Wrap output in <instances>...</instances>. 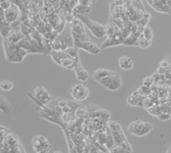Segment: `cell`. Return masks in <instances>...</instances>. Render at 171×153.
Listing matches in <instances>:
<instances>
[{
	"instance_id": "6da1fadb",
	"label": "cell",
	"mask_w": 171,
	"mask_h": 153,
	"mask_svg": "<svg viewBox=\"0 0 171 153\" xmlns=\"http://www.w3.org/2000/svg\"><path fill=\"white\" fill-rule=\"evenodd\" d=\"M74 16L80 19L83 24H85L88 27L90 31L96 37H103L106 36V25L92 21L87 15H74Z\"/></svg>"
},
{
	"instance_id": "7a4b0ae2",
	"label": "cell",
	"mask_w": 171,
	"mask_h": 153,
	"mask_svg": "<svg viewBox=\"0 0 171 153\" xmlns=\"http://www.w3.org/2000/svg\"><path fill=\"white\" fill-rule=\"evenodd\" d=\"M153 126L152 124L144 122L141 120H135L128 125V132L137 137H142L149 134L152 131Z\"/></svg>"
},
{
	"instance_id": "3957f363",
	"label": "cell",
	"mask_w": 171,
	"mask_h": 153,
	"mask_svg": "<svg viewBox=\"0 0 171 153\" xmlns=\"http://www.w3.org/2000/svg\"><path fill=\"white\" fill-rule=\"evenodd\" d=\"M99 82L103 87L107 88L108 90L116 91L121 87V85H122V78H121L120 74L115 72L114 74H111L107 77H104Z\"/></svg>"
},
{
	"instance_id": "277c9868",
	"label": "cell",
	"mask_w": 171,
	"mask_h": 153,
	"mask_svg": "<svg viewBox=\"0 0 171 153\" xmlns=\"http://www.w3.org/2000/svg\"><path fill=\"white\" fill-rule=\"evenodd\" d=\"M70 94L74 100L83 102L89 97L90 89L84 84H75L70 88Z\"/></svg>"
},
{
	"instance_id": "5b68a950",
	"label": "cell",
	"mask_w": 171,
	"mask_h": 153,
	"mask_svg": "<svg viewBox=\"0 0 171 153\" xmlns=\"http://www.w3.org/2000/svg\"><path fill=\"white\" fill-rule=\"evenodd\" d=\"M34 97H32L31 95L30 96L33 99L35 102H37L38 103H40V105H47L49 102H51V96L50 94H49V92L46 90V88L42 87V86H38V87L35 88L34 90Z\"/></svg>"
},
{
	"instance_id": "8992f818",
	"label": "cell",
	"mask_w": 171,
	"mask_h": 153,
	"mask_svg": "<svg viewBox=\"0 0 171 153\" xmlns=\"http://www.w3.org/2000/svg\"><path fill=\"white\" fill-rule=\"evenodd\" d=\"M74 46L77 48L83 49V50L89 52V53H91L93 55H97V54H99L101 52V49L98 47L96 43L93 42L90 37L86 39L85 41H83V42L77 43V44H74Z\"/></svg>"
},
{
	"instance_id": "52a82bcc",
	"label": "cell",
	"mask_w": 171,
	"mask_h": 153,
	"mask_svg": "<svg viewBox=\"0 0 171 153\" xmlns=\"http://www.w3.org/2000/svg\"><path fill=\"white\" fill-rule=\"evenodd\" d=\"M32 145H33L34 150L36 151V153L42 151V150L45 149H50L51 145L48 143V140L46 139L44 136L42 135H38V136H35L33 139H32Z\"/></svg>"
},
{
	"instance_id": "ba28073f",
	"label": "cell",
	"mask_w": 171,
	"mask_h": 153,
	"mask_svg": "<svg viewBox=\"0 0 171 153\" xmlns=\"http://www.w3.org/2000/svg\"><path fill=\"white\" fill-rule=\"evenodd\" d=\"M124 42V37L122 36V33L120 31H118V33L114 34L113 36L111 37H108V39L106 40L105 42L103 43V46L102 48L105 49L107 47H113V46H119L121 44H123Z\"/></svg>"
},
{
	"instance_id": "9c48e42d",
	"label": "cell",
	"mask_w": 171,
	"mask_h": 153,
	"mask_svg": "<svg viewBox=\"0 0 171 153\" xmlns=\"http://www.w3.org/2000/svg\"><path fill=\"white\" fill-rule=\"evenodd\" d=\"M21 14V10H19V7L17 6L16 4L12 3L11 7L9 9L5 10V19H6L7 22L9 24H12V22L17 21V17Z\"/></svg>"
},
{
	"instance_id": "30bf717a",
	"label": "cell",
	"mask_w": 171,
	"mask_h": 153,
	"mask_svg": "<svg viewBox=\"0 0 171 153\" xmlns=\"http://www.w3.org/2000/svg\"><path fill=\"white\" fill-rule=\"evenodd\" d=\"M25 37L26 36L22 33L21 28H12L10 31V34H8V37H6V39L10 43H12V44L17 45L25 39Z\"/></svg>"
},
{
	"instance_id": "8fae6325",
	"label": "cell",
	"mask_w": 171,
	"mask_h": 153,
	"mask_svg": "<svg viewBox=\"0 0 171 153\" xmlns=\"http://www.w3.org/2000/svg\"><path fill=\"white\" fill-rule=\"evenodd\" d=\"M72 70L74 71V74H75V76H77V79L79 80V81L86 82L89 80V77H90L89 72L87 71L86 69L80 64V63L79 64H77V66H75Z\"/></svg>"
},
{
	"instance_id": "7c38bea8",
	"label": "cell",
	"mask_w": 171,
	"mask_h": 153,
	"mask_svg": "<svg viewBox=\"0 0 171 153\" xmlns=\"http://www.w3.org/2000/svg\"><path fill=\"white\" fill-rule=\"evenodd\" d=\"M114 73H115V71L109 70V69L99 68V69H96V70L94 71V73H93V78L96 80V81L99 82L101 79L104 78V77H107V76H109V75L114 74Z\"/></svg>"
},
{
	"instance_id": "4fadbf2b",
	"label": "cell",
	"mask_w": 171,
	"mask_h": 153,
	"mask_svg": "<svg viewBox=\"0 0 171 153\" xmlns=\"http://www.w3.org/2000/svg\"><path fill=\"white\" fill-rule=\"evenodd\" d=\"M118 65L121 69L123 70H130L132 67H134V61L132 60V58L127 56H122L119 58V61H118Z\"/></svg>"
},
{
	"instance_id": "5bb4252c",
	"label": "cell",
	"mask_w": 171,
	"mask_h": 153,
	"mask_svg": "<svg viewBox=\"0 0 171 153\" xmlns=\"http://www.w3.org/2000/svg\"><path fill=\"white\" fill-rule=\"evenodd\" d=\"M77 64H79L74 58H71L70 56H68L67 57H65L64 59H62V61H61V67H63L64 69H67V70H70V69H74L75 66H77Z\"/></svg>"
},
{
	"instance_id": "9a60e30c",
	"label": "cell",
	"mask_w": 171,
	"mask_h": 153,
	"mask_svg": "<svg viewBox=\"0 0 171 153\" xmlns=\"http://www.w3.org/2000/svg\"><path fill=\"white\" fill-rule=\"evenodd\" d=\"M72 11L74 15H87V13L91 11V6H84L82 4H77V6L74 7Z\"/></svg>"
},
{
	"instance_id": "2e32d148",
	"label": "cell",
	"mask_w": 171,
	"mask_h": 153,
	"mask_svg": "<svg viewBox=\"0 0 171 153\" xmlns=\"http://www.w3.org/2000/svg\"><path fill=\"white\" fill-rule=\"evenodd\" d=\"M111 134H112L113 139H114L115 145L120 146L123 142H125V141H126L125 135H124V133L122 131H120V132H112Z\"/></svg>"
},
{
	"instance_id": "e0dca14e",
	"label": "cell",
	"mask_w": 171,
	"mask_h": 153,
	"mask_svg": "<svg viewBox=\"0 0 171 153\" xmlns=\"http://www.w3.org/2000/svg\"><path fill=\"white\" fill-rule=\"evenodd\" d=\"M12 109V106L9 105V103L7 102L4 97H1V103H0V111H1L2 114L7 115L9 114Z\"/></svg>"
},
{
	"instance_id": "ac0fdd59",
	"label": "cell",
	"mask_w": 171,
	"mask_h": 153,
	"mask_svg": "<svg viewBox=\"0 0 171 153\" xmlns=\"http://www.w3.org/2000/svg\"><path fill=\"white\" fill-rule=\"evenodd\" d=\"M71 58H74L77 63H80V57H79V48H77L75 46L74 47H69L67 50L65 51Z\"/></svg>"
},
{
	"instance_id": "d6986e66",
	"label": "cell",
	"mask_w": 171,
	"mask_h": 153,
	"mask_svg": "<svg viewBox=\"0 0 171 153\" xmlns=\"http://www.w3.org/2000/svg\"><path fill=\"white\" fill-rule=\"evenodd\" d=\"M138 39H139V36L135 34H132L130 36H128L126 37V39H124V42H123V45L125 46H137L138 45Z\"/></svg>"
},
{
	"instance_id": "ffe728a7",
	"label": "cell",
	"mask_w": 171,
	"mask_h": 153,
	"mask_svg": "<svg viewBox=\"0 0 171 153\" xmlns=\"http://www.w3.org/2000/svg\"><path fill=\"white\" fill-rule=\"evenodd\" d=\"M151 42L152 41H148L146 37H144V34H142L138 39V45L137 46H139V47H141L143 49H146V48H149L151 46Z\"/></svg>"
},
{
	"instance_id": "44dd1931",
	"label": "cell",
	"mask_w": 171,
	"mask_h": 153,
	"mask_svg": "<svg viewBox=\"0 0 171 153\" xmlns=\"http://www.w3.org/2000/svg\"><path fill=\"white\" fill-rule=\"evenodd\" d=\"M108 129L111 132H120L122 131L120 124L116 122V121H109L108 122Z\"/></svg>"
},
{
	"instance_id": "7402d4cb",
	"label": "cell",
	"mask_w": 171,
	"mask_h": 153,
	"mask_svg": "<svg viewBox=\"0 0 171 153\" xmlns=\"http://www.w3.org/2000/svg\"><path fill=\"white\" fill-rule=\"evenodd\" d=\"M70 31H71V33L80 34V36H85L86 34V31H85V28H84L83 24H79V25H71Z\"/></svg>"
},
{
	"instance_id": "603a6c76",
	"label": "cell",
	"mask_w": 171,
	"mask_h": 153,
	"mask_svg": "<svg viewBox=\"0 0 171 153\" xmlns=\"http://www.w3.org/2000/svg\"><path fill=\"white\" fill-rule=\"evenodd\" d=\"M0 87L3 91H9L13 88V83L9 80H2L0 83Z\"/></svg>"
},
{
	"instance_id": "cb8c5ba5",
	"label": "cell",
	"mask_w": 171,
	"mask_h": 153,
	"mask_svg": "<svg viewBox=\"0 0 171 153\" xmlns=\"http://www.w3.org/2000/svg\"><path fill=\"white\" fill-rule=\"evenodd\" d=\"M148 112H149L152 116H155V117H158L161 112H162L161 106H153L152 108L148 109Z\"/></svg>"
},
{
	"instance_id": "d4e9b609",
	"label": "cell",
	"mask_w": 171,
	"mask_h": 153,
	"mask_svg": "<svg viewBox=\"0 0 171 153\" xmlns=\"http://www.w3.org/2000/svg\"><path fill=\"white\" fill-rule=\"evenodd\" d=\"M138 91L140 92V94L144 95V96H149V95L152 93L151 87H148V86H145V85H142L141 87H139Z\"/></svg>"
},
{
	"instance_id": "484cf974",
	"label": "cell",
	"mask_w": 171,
	"mask_h": 153,
	"mask_svg": "<svg viewBox=\"0 0 171 153\" xmlns=\"http://www.w3.org/2000/svg\"><path fill=\"white\" fill-rule=\"evenodd\" d=\"M87 112H88V109H87V108H86V106H82L74 112V114H75V117H77V118H83V117L86 116Z\"/></svg>"
},
{
	"instance_id": "4316f807",
	"label": "cell",
	"mask_w": 171,
	"mask_h": 153,
	"mask_svg": "<svg viewBox=\"0 0 171 153\" xmlns=\"http://www.w3.org/2000/svg\"><path fill=\"white\" fill-rule=\"evenodd\" d=\"M143 34H144V37L148 40V41H152V39H153V31H152V28L149 27V25H147V27L145 28V30L143 31Z\"/></svg>"
},
{
	"instance_id": "83f0119b",
	"label": "cell",
	"mask_w": 171,
	"mask_h": 153,
	"mask_svg": "<svg viewBox=\"0 0 171 153\" xmlns=\"http://www.w3.org/2000/svg\"><path fill=\"white\" fill-rule=\"evenodd\" d=\"M126 102H127V103H128L129 106H138V99H137V97H135L132 93L127 96Z\"/></svg>"
},
{
	"instance_id": "f1b7e54d",
	"label": "cell",
	"mask_w": 171,
	"mask_h": 153,
	"mask_svg": "<svg viewBox=\"0 0 171 153\" xmlns=\"http://www.w3.org/2000/svg\"><path fill=\"white\" fill-rule=\"evenodd\" d=\"M154 79H153V76L151 75V76H147L145 77L144 80H143V85L145 86H148V87H151L153 84H154Z\"/></svg>"
},
{
	"instance_id": "f546056e",
	"label": "cell",
	"mask_w": 171,
	"mask_h": 153,
	"mask_svg": "<svg viewBox=\"0 0 171 153\" xmlns=\"http://www.w3.org/2000/svg\"><path fill=\"white\" fill-rule=\"evenodd\" d=\"M67 106H68L69 108H70L74 112L77 111V109H79L80 106H82V105H80V103H77V102H74V100H69V99H68V102H67Z\"/></svg>"
},
{
	"instance_id": "4dcf8cb0",
	"label": "cell",
	"mask_w": 171,
	"mask_h": 153,
	"mask_svg": "<svg viewBox=\"0 0 171 153\" xmlns=\"http://www.w3.org/2000/svg\"><path fill=\"white\" fill-rule=\"evenodd\" d=\"M154 106V102H153V99H151L150 96H146L144 99V108H146L147 109L152 108V106Z\"/></svg>"
},
{
	"instance_id": "1f68e13d",
	"label": "cell",
	"mask_w": 171,
	"mask_h": 153,
	"mask_svg": "<svg viewBox=\"0 0 171 153\" xmlns=\"http://www.w3.org/2000/svg\"><path fill=\"white\" fill-rule=\"evenodd\" d=\"M11 5H12V2H11L10 0H5V1H1V3H0V8L3 10H7L11 7Z\"/></svg>"
},
{
	"instance_id": "d6a6232c",
	"label": "cell",
	"mask_w": 171,
	"mask_h": 153,
	"mask_svg": "<svg viewBox=\"0 0 171 153\" xmlns=\"http://www.w3.org/2000/svg\"><path fill=\"white\" fill-rule=\"evenodd\" d=\"M158 119L160 120V121H167V120H169L171 119V116H170V114L169 112H161L160 115L158 116Z\"/></svg>"
},
{
	"instance_id": "836d02e7",
	"label": "cell",
	"mask_w": 171,
	"mask_h": 153,
	"mask_svg": "<svg viewBox=\"0 0 171 153\" xmlns=\"http://www.w3.org/2000/svg\"><path fill=\"white\" fill-rule=\"evenodd\" d=\"M8 134H10L9 130H7L5 127H1V141L2 142H3L5 138L8 136Z\"/></svg>"
},
{
	"instance_id": "e575fe53",
	"label": "cell",
	"mask_w": 171,
	"mask_h": 153,
	"mask_svg": "<svg viewBox=\"0 0 171 153\" xmlns=\"http://www.w3.org/2000/svg\"><path fill=\"white\" fill-rule=\"evenodd\" d=\"M120 147H121V148H122L123 150H125V151L132 153V146H130V144L127 142V140L125 141V142H123L122 144H121Z\"/></svg>"
},
{
	"instance_id": "d590c367",
	"label": "cell",
	"mask_w": 171,
	"mask_h": 153,
	"mask_svg": "<svg viewBox=\"0 0 171 153\" xmlns=\"http://www.w3.org/2000/svg\"><path fill=\"white\" fill-rule=\"evenodd\" d=\"M67 102H68V99H56V103L59 108H63V106H67Z\"/></svg>"
},
{
	"instance_id": "8d00e7d4",
	"label": "cell",
	"mask_w": 171,
	"mask_h": 153,
	"mask_svg": "<svg viewBox=\"0 0 171 153\" xmlns=\"http://www.w3.org/2000/svg\"><path fill=\"white\" fill-rule=\"evenodd\" d=\"M79 4H82L84 6H92L93 0H79Z\"/></svg>"
},
{
	"instance_id": "74e56055",
	"label": "cell",
	"mask_w": 171,
	"mask_h": 153,
	"mask_svg": "<svg viewBox=\"0 0 171 153\" xmlns=\"http://www.w3.org/2000/svg\"><path fill=\"white\" fill-rule=\"evenodd\" d=\"M153 76V79H154V82L157 83V84H159V83L161 82V75L158 73V72H156V73H154L152 75Z\"/></svg>"
},
{
	"instance_id": "f35d334b",
	"label": "cell",
	"mask_w": 171,
	"mask_h": 153,
	"mask_svg": "<svg viewBox=\"0 0 171 153\" xmlns=\"http://www.w3.org/2000/svg\"><path fill=\"white\" fill-rule=\"evenodd\" d=\"M151 13L149 12V11H146V10H144L143 11V14H142V17L145 19H148V21H150V18H151Z\"/></svg>"
},
{
	"instance_id": "ab89813d",
	"label": "cell",
	"mask_w": 171,
	"mask_h": 153,
	"mask_svg": "<svg viewBox=\"0 0 171 153\" xmlns=\"http://www.w3.org/2000/svg\"><path fill=\"white\" fill-rule=\"evenodd\" d=\"M61 112H63V114H68V112H71L74 111H72L68 106H63V108H61Z\"/></svg>"
},
{
	"instance_id": "60d3db41",
	"label": "cell",
	"mask_w": 171,
	"mask_h": 153,
	"mask_svg": "<svg viewBox=\"0 0 171 153\" xmlns=\"http://www.w3.org/2000/svg\"><path fill=\"white\" fill-rule=\"evenodd\" d=\"M157 72L160 75H165V73L167 72V69L164 68V67H161V66H159L158 69H157Z\"/></svg>"
},
{
	"instance_id": "b9f144b4",
	"label": "cell",
	"mask_w": 171,
	"mask_h": 153,
	"mask_svg": "<svg viewBox=\"0 0 171 153\" xmlns=\"http://www.w3.org/2000/svg\"><path fill=\"white\" fill-rule=\"evenodd\" d=\"M49 152V149H45V150H42V151L38 152V153H48Z\"/></svg>"
},
{
	"instance_id": "7bdbcfd3",
	"label": "cell",
	"mask_w": 171,
	"mask_h": 153,
	"mask_svg": "<svg viewBox=\"0 0 171 153\" xmlns=\"http://www.w3.org/2000/svg\"><path fill=\"white\" fill-rule=\"evenodd\" d=\"M53 153H63L62 151H60V150H55Z\"/></svg>"
},
{
	"instance_id": "ee69618b",
	"label": "cell",
	"mask_w": 171,
	"mask_h": 153,
	"mask_svg": "<svg viewBox=\"0 0 171 153\" xmlns=\"http://www.w3.org/2000/svg\"><path fill=\"white\" fill-rule=\"evenodd\" d=\"M166 153H171V145H170L169 148H168V150H167V152H166Z\"/></svg>"
},
{
	"instance_id": "f6af8a7d",
	"label": "cell",
	"mask_w": 171,
	"mask_h": 153,
	"mask_svg": "<svg viewBox=\"0 0 171 153\" xmlns=\"http://www.w3.org/2000/svg\"><path fill=\"white\" fill-rule=\"evenodd\" d=\"M170 116H171V112H170Z\"/></svg>"
}]
</instances>
